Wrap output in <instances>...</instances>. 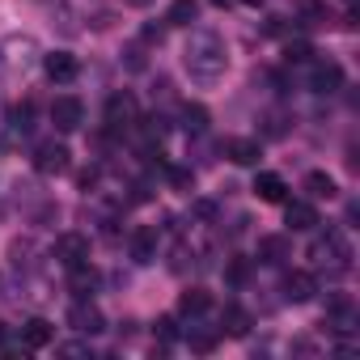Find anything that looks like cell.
I'll list each match as a JSON object with an SVG mask.
<instances>
[{
  "mask_svg": "<svg viewBox=\"0 0 360 360\" xmlns=\"http://www.w3.org/2000/svg\"><path fill=\"white\" fill-rule=\"evenodd\" d=\"M183 68L200 89H212L229 68V47L217 30H195L183 47Z\"/></svg>",
  "mask_w": 360,
  "mask_h": 360,
  "instance_id": "obj_1",
  "label": "cell"
},
{
  "mask_svg": "<svg viewBox=\"0 0 360 360\" xmlns=\"http://www.w3.org/2000/svg\"><path fill=\"white\" fill-rule=\"evenodd\" d=\"M309 259H314V267H322L326 276H343V271L352 267V246H347V238H343L339 229H326V233H318V238L309 242Z\"/></svg>",
  "mask_w": 360,
  "mask_h": 360,
  "instance_id": "obj_2",
  "label": "cell"
},
{
  "mask_svg": "<svg viewBox=\"0 0 360 360\" xmlns=\"http://www.w3.org/2000/svg\"><path fill=\"white\" fill-rule=\"evenodd\" d=\"M39 60H43V51H39V43L30 34H9L5 43H0V72H5V77L30 72Z\"/></svg>",
  "mask_w": 360,
  "mask_h": 360,
  "instance_id": "obj_3",
  "label": "cell"
},
{
  "mask_svg": "<svg viewBox=\"0 0 360 360\" xmlns=\"http://www.w3.org/2000/svg\"><path fill=\"white\" fill-rule=\"evenodd\" d=\"M136 123H140L136 98H131V94H110V102H106V131L119 136V131H131Z\"/></svg>",
  "mask_w": 360,
  "mask_h": 360,
  "instance_id": "obj_4",
  "label": "cell"
},
{
  "mask_svg": "<svg viewBox=\"0 0 360 360\" xmlns=\"http://www.w3.org/2000/svg\"><path fill=\"white\" fill-rule=\"evenodd\" d=\"M72 153H68V144H60V140H43V144H34V169L39 174H64L72 161H68Z\"/></svg>",
  "mask_w": 360,
  "mask_h": 360,
  "instance_id": "obj_5",
  "label": "cell"
},
{
  "mask_svg": "<svg viewBox=\"0 0 360 360\" xmlns=\"http://www.w3.org/2000/svg\"><path fill=\"white\" fill-rule=\"evenodd\" d=\"M47 115H51V127H56V131H77V127L85 123V106H81V98H56Z\"/></svg>",
  "mask_w": 360,
  "mask_h": 360,
  "instance_id": "obj_6",
  "label": "cell"
},
{
  "mask_svg": "<svg viewBox=\"0 0 360 360\" xmlns=\"http://www.w3.org/2000/svg\"><path fill=\"white\" fill-rule=\"evenodd\" d=\"M56 263H60V267L89 263V238H85V233H60V238H56Z\"/></svg>",
  "mask_w": 360,
  "mask_h": 360,
  "instance_id": "obj_7",
  "label": "cell"
},
{
  "mask_svg": "<svg viewBox=\"0 0 360 360\" xmlns=\"http://www.w3.org/2000/svg\"><path fill=\"white\" fill-rule=\"evenodd\" d=\"M68 326H72L77 335H102V330H106V318H102V309H98L94 301H77V305L68 309Z\"/></svg>",
  "mask_w": 360,
  "mask_h": 360,
  "instance_id": "obj_8",
  "label": "cell"
},
{
  "mask_svg": "<svg viewBox=\"0 0 360 360\" xmlns=\"http://www.w3.org/2000/svg\"><path fill=\"white\" fill-rule=\"evenodd\" d=\"M309 89H314V94H335V89H343V64H335V60H314V68H309Z\"/></svg>",
  "mask_w": 360,
  "mask_h": 360,
  "instance_id": "obj_9",
  "label": "cell"
},
{
  "mask_svg": "<svg viewBox=\"0 0 360 360\" xmlns=\"http://www.w3.org/2000/svg\"><path fill=\"white\" fill-rule=\"evenodd\" d=\"M43 72H47L56 85H68V81H77L81 64H77L72 51H51V56H43Z\"/></svg>",
  "mask_w": 360,
  "mask_h": 360,
  "instance_id": "obj_10",
  "label": "cell"
},
{
  "mask_svg": "<svg viewBox=\"0 0 360 360\" xmlns=\"http://www.w3.org/2000/svg\"><path fill=\"white\" fill-rule=\"evenodd\" d=\"M284 225H288L292 233H314L322 221H318V208H314L309 200H292V204L284 208Z\"/></svg>",
  "mask_w": 360,
  "mask_h": 360,
  "instance_id": "obj_11",
  "label": "cell"
},
{
  "mask_svg": "<svg viewBox=\"0 0 360 360\" xmlns=\"http://www.w3.org/2000/svg\"><path fill=\"white\" fill-rule=\"evenodd\" d=\"M314 297H318V280H314L309 271H288V276H284V301L305 305V301H314Z\"/></svg>",
  "mask_w": 360,
  "mask_h": 360,
  "instance_id": "obj_12",
  "label": "cell"
},
{
  "mask_svg": "<svg viewBox=\"0 0 360 360\" xmlns=\"http://www.w3.org/2000/svg\"><path fill=\"white\" fill-rule=\"evenodd\" d=\"M221 153H225L233 165H259V157H263L259 140H246V136H229V140L221 144Z\"/></svg>",
  "mask_w": 360,
  "mask_h": 360,
  "instance_id": "obj_13",
  "label": "cell"
},
{
  "mask_svg": "<svg viewBox=\"0 0 360 360\" xmlns=\"http://www.w3.org/2000/svg\"><path fill=\"white\" fill-rule=\"evenodd\" d=\"M98 267H89V263H77V267H68V288H72V297L77 301H89L94 292H98Z\"/></svg>",
  "mask_w": 360,
  "mask_h": 360,
  "instance_id": "obj_14",
  "label": "cell"
},
{
  "mask_svg": "<svg viewBox=\"0 0 360 360\" xmlns=\"http://www.w3.org/2000/svg\"><path fill=\"white\" fill-rule=\"evenodd\" d=\"M255 195H259L263 204H284V200H288V187H284L280 174H259V178H255Z\"/></svg>",
  "mask_w": 360,
  "mask_h": 360,
  "instance_id": "obj_15",
  "label": "cell"
},
{
  "mask_svg": "<svg viewBox=\"0 0 360 360\" xmlns=\"http://www.w3.org/2000/svg\"><path fill=\"white\" fill-rule=\"evenodd\" d=\"M301 187H305V195H309V200H335V195H339V187H335V178H330L326 169H309Z\"/></svg>",
  "mask_w": 360,
  "mask_h": 360,
  "instance_id": "obj_16",
  "label": "cell"
},
{
  "mask_svg": "<svg viewBox=\"0 0 360 360\" xmlns=\"http://www.w3.org/2000/svg\"><path fill=\"white\" fill-rule=\"evenodd\" d=\"M131 259H136V263H153V259H157V229L140 225V229L131 233Z\"/></svg>",
  "mask_w": 360,
  "mask_h": 360,
  "instance_id": "obj_17",
  "label": "cell"
},
{
  "mask_svg": "<svg viewBox=\"0 0 360 360\" xmlns=\"http://www.w3.org/2000/svg\"><path fill=\"white\" fill-rule=\"evenodd\" d=\"M284 259H288V238H284V233L259 238V263H267V267H280Z\"/></svg>",
  "mask_w": 360,
  "mask_h": 360,
  "instance_id": "obj_18",
  "label": "cell"
},
{
  "mask_svg": "<svg viewBox=\"0 0 360 360\" xmlns=\"http://www.w3.org/2000/svg\"><path fill=\"white\" fill-rule=\"evenodd\" d=\"M221 335L246 339V335H250V314H246V309H238V305H225V314H221Z\"/></svg>",
  "mask_w": 360,
  "mask_h": 360,
  "instance_id": "obj_19",
  "label": "cell"
},
{
  "mask_svg": "<svg viewBox=\"0 0 360 360\" xmlns=\"http://www.w3.org/2000/svg\"><path fill=\"white\" fill-rule=\"evenodd\" d=\"M208 309H212V297L204 288H187L183 297H178V314H183V318H200Z\"/></svg>",
  "mask_w": 360,
  "mask_h": 360,
  "instance_id": "obj_20",
  "label": "cell"
},
{
  "mask_svg": "<svg viewBox=\"0 0 360 360\" xmlns=\"http://www.w3.org/2000/svg\"><path fill=\"white\" fill-rule=\"evenodd\" d=\"M200 18V0H174L165 9V26H195Z\"/></svg>",
  "mask_w": 360,
  "mask_h": 360,
  "instance_id": "obj_21",
  "label": "cell"
},
{
  "mask_svg": "<svg viewBox=\"0 0 360 360\" xmlns=\"http://www.w3.org/2000/svg\"><path fill=\"white\" fill-rule=\"evenodd\" d=\"M51 335H56V326H51L47 318H30V322L22 326V343H26V347H47Z\"/></svg>",
  "mask_w": 360,
  "mask_h": 360,
  "instance_id": "obj_22",
  "label": "cell"
},
{
  "mask_svg": "<svg viewBox=\"0 0 360 360\" xmlns=\"http://www.w3.org/2000/svg\"><path fill=\"white\" fill-rule=\"evenodd\" d=\"M183 127H187L191 136H200V131L208 127V110H204V106H183Z\"/></svg>",
  "mask_w": 360,
  "mask_h": 360,
  "instance_id": "obj_23",
  "label": "cell"
},
{
  "mask_svg": "<svg viewBox=\"0 0 360 360\" xmlns=\"http://www.w3.org/2000/svg\"><path fill=\"white\" fill-rule=\"evenodd\" d=\"M187 343H191V352H204V356H208V352L217 347V335H212V330H195V326H191V330H187Z\"/></svg>",
  "mask_w": 360,
  "mask_h": 360,
  "instance_id": "obj_24",
  "label": "cell"
},
{
  "mask_svg": "<svg viewBox=\"0 0 360 360\" xmlns=\"http://www.w3.org/2000/svg\"><path fill=\"white\" fill-rule=\"evenodd\" d=\"M191 183H195V174H191V169H183V165H174V169H169V187H174V191H191Z\"/></svg>",
  "mask_w": 360,
  "mask_h": 360,
  "instance_id": "obj_25",
  "label": "cell"
},
{
  "mask_svg": "<svg viewBox=\"0 0 360 360\" xmlns=\"http://www.w3.org/2000/svg\"><path fill=\"white\" fill-rule=\"evenodd\" d=\"M225 276H229V284H246V276H250V263H246V259H229Z\"/></svg>",
  "mask_w": 360,
  "mask_h": 360,
  "instance_id": "obj_26",
  "label": "cell"
},
{
  "mask_svg": "<svg viewBox=\"0 0 360 360\" xmlns=\"http://www.w3.org/2000/svg\"><path fill=\"white\" fill-rule=\"evenodd\" d=\"M309 56H314L309 43H288V47H284V60H288V64H305Z\"/></svg>",
  "mask_w": 360,
  "mask_h": 360,
  "instance_id": "obj_27",
  "label": "cell"
},
{
  "mask_svg": "<svg viewBox=\"0 0 360 360\" xmlns=\"http://www.w3.org/2000/svg\"><path fill=\"white\" fill-rule=\"evenodd\" d=\"M153 330H157V339H165V343H169V339H178V322H174L169 314H165V318H157V322H153Z\"/></svg>",
  "mask_w": 360,
  "mask_h": 360,
  "instance_id": "obj_28",
  "label": "cell"
},
{
  "mask_svg": "<svg viewBox=\"0 0 360 360\" xmlns=\"http://www.w3.org/2000/svg\"><path fill=\"white\" fill-rule=\"evenodd\" d=\"M60 356H89V343H64Z\"/></svg>",
  "mask_w": 360,
  "mask_h": 360,
  "instance_id": "obj_29",
  "label": "cell"
},
{
  "mask_svg": "<svg viewBox=\"0 0 360 360\" xmlns=\"http://www.w3.org/2000/svg\"><path fill=\"white\" fill-rule=\"evenodd\" d=\"M144 39H148V43H161V39H165V26H148Z\"/></svg>",
  "mask_w": 360,
  "mask_h": 360,
  "instance_id": "obj_30",
  "label": "cell"
},
{
  "mask_svg": "<svg viewBox=\"0 0 360 360\" xmlns=\"http://www.w3.org/2000/svg\"><path fill=\"white\" fill-rule=\"evenodd\" d=\"M123 5H131V9H148L153 0H123Z\"/></svg>",
  "mask_w": 360,
  "mask_h": 360,
  "instance_id": "obj_31",
  "label": "cell"
},
{
  "mask_svg": "<svg viewBox=\"0 0 360 360\" xmlns=\"http://www.w3.org/2000/svg\"><path fill=\"white\" fill-rule=\"evenodd\" d=\"M212 5H217V9H225V5H233V0H212Z\"/></svg>",
  "mask_w": 360,
  "mask_h": 360,
  "instance_id": "obj_32",
  "label": "cell"
},
{
  "mask_svg": "<svg viewBox=\"0 0 360 360\" xmlns=\"http://www.w3.org/2000/svg\"><path fill=\"white\" fill-rule=\"evenodd\" d=\"M5 335H9V330H5V322H0V343H5Z\"/></svg>",
  "mask_w": 360,
  "mask_h": 360,
  "instance_id": "obj_33",
  "label": "cell"
}]
</instances>
